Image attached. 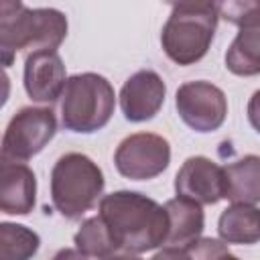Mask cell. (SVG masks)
Returning a JSON list of instances; mask_svg holds the SVG:
<instances>
[{
    "instance_id": "22",
    "label": "cell",
    "mask_w": 260,
    "mask_h": 260,
    "mask_svg": "<svg viewBox=\"0 0 260 260\" xmlns=\"http://www.w3.org/2000/svg\"><path fill=\"white\" fill-rule=\"evenodd\" d=\"M10 98V77L4 73V69H0V110L6 106Z\"/></svg>"
},
{
    "instance_id": "24",
    "label": "cell",
    "mask_w": 260,
    "mask_h": 260,
    "mask_svg": "<svg viewBox=\"0 0 260 260\" xmlns=\"http://www.w3.org/2000/svg\"><path fill=\"white\" fill-rule=\"evenodd\" d=\"M22 8V0H0V16L12 14Z\"/></svg>"
},
{
    "instance_id": "21",
    "label": "cell",
    "mask_w": 260,
    "mask_h": 260,
    "mask_svg": "<svg viewBox=\"0 0 260 260\" xmlns=\"http://www.w3.org/2000/svg\"><path fill=\"white\" fill-rule=\"evenodd\" d=\"M173 8H213V0H165Z\"/></svg>"
},
{
    "instance_id": "11",
    "label": "cell",
    "mask_w": 260,
    "mask_h": 260,
    "mask_svg": "<svg viewBox=\"0 0 260 260\" xmlns=\"http://www.w3.org/2000/svg\"><path fill=\"white\" fill-rule=\"evenodd\" d=\"M67 73L57 51L39 49L24 59V89L32 102L53 104L61 98Z\"/></svg>"
},
{
    "instance_id": "14",
    "label": "cell",
    "mask_w": 260,
    "mask_h": 260,
    "mask_svg": "<svg viewBox=\"0 0 260 260\" xmlns=\"http://www.w3.org/2000/svg\"><path fill=\"white\" fill-rule=\"evenodd\" d=\"M223 199L232 203H258L260 199V158L246 154L244 158L221 167Z\"/></svg>"
},
{
    "instance_id": "19",
    "label": "cell",
    "mask_w": 260,
    "mask_h": 260,
    "mask_svg": "<svg viewBox=\"0 0 260 260\" xmlns=\"http://www.w3.org/2000/svg\"><path fill=\"white\" fill-rule=\"evenodd\" d=\"M217 18H223L240 28L260 26V0H213Z\"/></svg>"
},
{
    "instance_id": "1",
    "label": "cell",
    "mask_w": 260,
    "mask_h": 260,
    "mask_svg": "<svg viewBox=\"0 0 260 260\" xmlns=\"http://www.w3.org/2000/svg\"><path fill=\"white\" fill-rule=\"evenodd\" d=\"M98 215L110 234L116 258L140 256L165 244L169 230L167 211L144 193L122 189L104 195Z\"/></svg>"
},
{
    "instance_id": "15",
    "label": "cell",
    "mask_w": 260,
    "mask_h": 260,
    "mask_svg": "<svg viewBox=\"0 0 260 260\" xmlns=\"http://www.w3.org/2000/svg\"><path fill=\"white\" fill-rule=\"evenodd\" d=\"M217 234L225 244L252 246L260 240V213L256 203H232L217 219Z\"/></svg>"
},
{
    "instance_id": "23",
    "label": "cell",
    "mask_w": 260,
    "mask_h": 260,
    "mask_svg": "<svg viewBox=\"0 0 260 260\" xmlns=\"http://www.w3.org/2000/svg\"><path fill=\"white\" fill-rule=\"evenodd\" d=\"M14 57H16V51H12V49H8L0 43V69H6L10 65H14Z\"/></svg>"
},
{
    "instance_id": "4",
    "label": "cell",
    "mask_w": 260,
    "mask_h": 260,
    "mask_svg": "<svg viewBox=\"0 0 260 260\" xmlns=\"http://www.w3.org/2000/svg\"><path fill=\"white\" fill-rule=\"evenodd\" d=\"M215 28L213 8H173L160 30L162 51L177 65H195L207 55Z\"/></svg>"
},
{
    "instance_id": "5",
    "label": "cell",
    "mask_w": 260,
    "mask_h": 260,
    "mask_svg": "<svg viewBox=\"0 0 260 260\" xmlns=\"http://www.w3.org/2000/svg\"><path fill=\"white\" fill-rule=\"evenodd\" d=\"M67 16L57 8H26L0 16V43L12 51H57L67 37Z\"/></svg>"
},
{
    "instance_id": "10",
    "label": "cell",
    "mask_w": 260,
    "mask_h": 260,
    "mask_svg": "<svg viewBox=\"0 0 260 260\" xmlns=\"http://www.w3.org/2000/svg\"><path fill=\"white\" fill-rule=\"evenodd\" d=\"M175 191L199 205H215L223 199V171L207 156H189L175 177Z\"/></svg>"
},
{
    "instance_id": "13",
    "label": "cell",
    "mask_w": 260,
    "mask_h": 260,
    "mask_svg": "<svg viewBox=\"0 0 260 260\" xmlns=\"http://www.w3.org/2000/svg\"><path fill=\"white\" fill-rule=\"evenodd\" d=\"M167 211V221H169V230H167V238L165 244L167 248H162L160 252L154 254V258H169L171 252L185 248L187 244H191L193 240H197L205 228V215H203V207L197 201H191L187 197L177 195L175 199H169L165 205Z\"/></svg>"
},
{
    "instance_id": "2",
    "label": "cell",
    "mask_w": 260,
    "mask_h": 260,
    "mask_svg": "<svg viewBox=\"0 0 260 260\" xmlns=\"http://www.w3.org/2000/svg\"><path fill=\"white\" fill-rule=\"evenodd\" d=\"M116 93L100 73H75L65 79L61 91V124L69 132L91 134L102 130L114 114Z\"/></svg>"
},
{
    "instance_id": "8",
    "label": "cell",
    "mask_w": 260,
    "mask_h": 260,
    "mask_svg": "<svg viewBox=\"0 0 260 260\" xmlns=\"http://www.w3.org/2000/svg\"><path fill=\"white\" fill-rule=\"evenodd\" d=\"M179 118L195 132L217 130L228 116V98L211 81H185L175 93Z\"/></svg>"
},
{
    "instance_id": "6",
    "label": "cell",
    "mask_w": 260,
    "mask_h": 260,
    "mask_svg": "<svg viewBox=\"0 0 260 260\" xmlns=\"http://www.w3.org/2000/svg\"><path fill=\"white\" fill-rule=\"evenodd\" d=\"M57 134V118L51 108L24 106L8 122L0 156L12 160H28L39 154Z\"/></svg>"
},
{
    "instance_id": "9",
    "label": "cell",
    "mask_w": 260,
    "mask_h": 260,
    "mask_svg": "<svg viewBox=\"0 0 260 260\" xmlns=\"http://www.w3.org/2000/svg\"><path fill=\"white\" fill-rule=\"evenodd\" d=\"M167 85L152 69H140L130 75L120 89V108L128 122L152 120L165 104Z\"/></svg>"
},
{
    "instance_id": "17",
    "label": "cell",
    "mask_w": 260,
    "mask_h": 260,
    "mask_svg": "<svg viewBox=\"0 0 260 260\" xmlns=\"http://www.w3.org/2000/svg\"><path fill=\"white\" fill-rule=\"evenodd\" d=\"M41 248V238L35 230L12 223L0 221V260H28Z\"/></svg>"
},
{
    "instance_id": "20",
    "label": "cell",
    "mask_w": 260,
    "mask_h": 260,
    "mask_svg": "<svg viewBox=\"0 0 260 260\" xmlns=\"http://www.w3.org/2000/svg\"><path fill=\"white\" fill-rule=\"evenodd\" d=\"M221 256H232L228 246H223L219 240L201 238V236L191 244H187L185 248L169 254V258H221Z\"/></svg>"
},
{
    "instance_id": "12",
    "label": "cell",
    "mask_w": 260,
    "mask_h": 260,
    "mask_svg": "<svg viewBox=\"0 0 260 260\" xmlns=\"http://www.w3.org/2000/svg\"><path fill=\"white\" fill-rule=\"evenodd\" d=\"M37 203V177L22 160L0 156V211L28 215Z\"/></svg>"
},
{
    "instance_id": "3",
    "label": "cell",
    "mask_w": 260,
    "mask_h": 260,
    "mask_svg": "<svg viewBox=\"0 0 260 260\" xmlns=\"http://www.w3.org/2000/svg\"><path fill=\"white\" fill-rule=\"evenodd\" d=\"M106 179L98 162L83 152H67L51 169V201L67 219H79L104 193Z\"/></svg>"
},
{
    "instance_id": "7",
    "label": "cell",
    "mask_w": 260,
    "mask_h": 260,
    "mask_svg": "<svg viewBox=\"0 0 260 260\" xmlns=\"http://www.w3.org/2000/svg\"><path fill=\"white\" fill-rule=\"evenodd\" d=\"M169 162V140L152 132H136L126 136L114 152V165L118 173L130 181L154 179L167 171Z\"/></svg>"
},
{
    "instance_id": "18",
    "label": "cell",
    "mask_w": 260,
    "mask_h": 260,
    "mask_svg": "<svg viewBox=\"0 0 260 260\" xmlns=\"http://www.w3.org/2000/svg\"><path fill=\"white\" fill-rule=\"evenodd\" d=\"M73 244L83 258H116V248L100 215L81 221L77 234L73 236Z\"/></svg>"
},
{
    "instance_id": "16",
    "label": "cell",
    "mask_w": 260,
    "mask_h": 260,
    "mask_svg": "<svg viewBox=\"0 0 260 260\" xmlns=\"http://www.w3.org/2000/svg\"><path fill=\"white\" fill-rule=\"evenodd\" d=\"M225 67L240 77L260 73V26H244L225 53Z\"/></svg>"
}]
</instances>
